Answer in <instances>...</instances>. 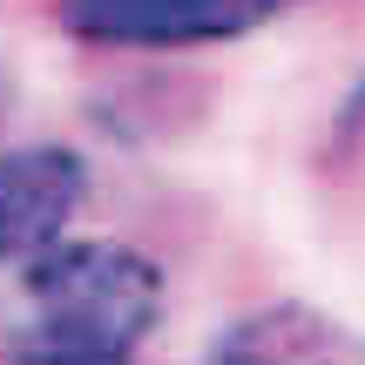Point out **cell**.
<instances>
[{
  "label": "cell",
  "instance_id": "obj_3",
  "mask_svg": "<svg viewBox=\"0 0 365 365\" xmlns=\"http://www.w3.org/2000/svg\"><path fill=\"white\" fill-rule=\"evenodd\" d=\"M210 365H365V339L312 304H257L210 345Z\"/></svg>",
  "mask_w": 365,
  "mask_h": 365
},
{
  "label": "cell",
  "instance_id": "obj_2",
  "mask_svg": "<svg viewBox=\"0 0 365 365\" xmlns=\"http://www.w3.org/2000/svg\"><path fill=\"white\" fill-rule=\"evenodd\" d=\"M304 0H61V27L88 48H210L284 21Z\"/></svg>",
  "mask_w": 365,
  "mask_h": 365
},
{
  "label": "cell",
  "instance_id": "obj_1",
  "mask_svg": "<svg viewBox=\"0 0 365 365\" xmlns=\"http://www.w3.org/2000/svg\"><path fill=\"white\" fill-rule=\"evenodd\" d=\"M75 149L0 156V365H129L163 318V271L122 237H75Z\"/></svg>",
  "mask_w": 365,
  "mask_h": 365
},
{
  "label": "cell",
  "instance_id": "obj_4",
  "mask_svg": "<svg viewBox=\"0 0 365 365\" xmlns=\"http://www.w3.org/2000/svg\"><path fill=\"white\" fill-rule=\"evenodd\" d=\"M339 135H345V149H365V81L352 88V102H345V115H339Z\"/></svg>",
  "mask_w": 365,
  "mask_h": 365
}]
</instances>
